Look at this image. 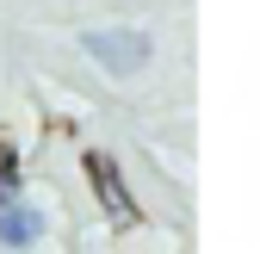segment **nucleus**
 Listing matches in <instances>:
<instances>
[{"instance_id": "1", "label": "nucleus", "mask_w": 260, "mask_h": 254, "mask_svg": "<svg viewBox=\"0 0 260 254\" xmlns=\"http://www.w3.org/2000/svg\"><path fill=\"white\" fill-rule=\"evenodd\" d=\"M87 56L100 62L106 75H137L143 62H149V38L143 31H124V25H112V31H87Z\"/></svg>"}, {"instance_id": "3", "label": "nucleus", "mask_w": 260, "mask_h": 254, "mask_svg": "<svg viewBox=\"0 0 260 254\" xmlns=\"http://www.w3.org/2000/svg\"><path fill=\"white\" fill-rule=\"evenodd\" d=\"M87 168H93V180H100V199H106V205H112L118 217H137V205H130V199H124V186H118V168L106 162V155H93V162H87Z\"/></svg>"}, {"instance_id": "2", "label": "nucleus", "mask_w": 260, "mask_h": 254, "mask_svg": "<svg viewBox=\"0 0 260 254\" xmlns=\"http://www.w3.org/2000/svg\"><path fill=\"white\" fill-rule=\"evenodd\" d=\"M38 242H44V211L7 199L0 205V248H38Z\"/></svg>"}]
</instances>
